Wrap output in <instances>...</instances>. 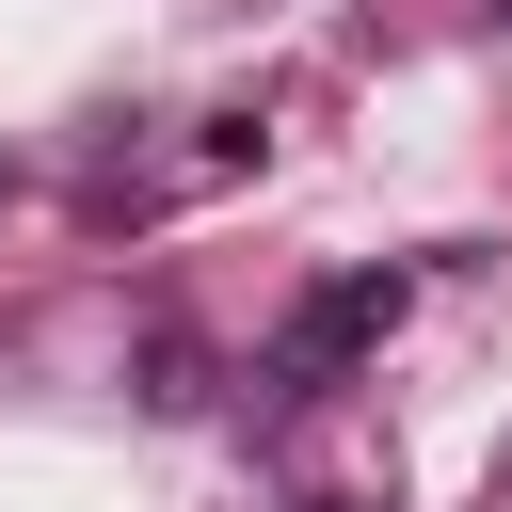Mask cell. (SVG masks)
I'll list each match as a JSON object with an SVG mask.
<instances>
[{"label": "cell", "mask_w": 512, "mask_h": 512, "mask_svg": "<svg viewBox=\"0 0 512 512\" xmlns=\"http://www.w3.org/2000/svg\"><path fill=\"white\" fill-rule=\"evenodd\" d=\"M384 336H400V272H320V288L288 304V336H272V400H320V384H352Z\"/></svg>", "instance_id": "6da1fadb"}, {"label": "cell", "mask_w": 512, "mask_h": 512, "mask_svg": "<svg viewBox=\"0 0 512 512\" xmlns=\"http://www.w3.org/2000/svg\"><path fill=\"white\" fill-rule=\"evenodd\" d=\"M144 400H160V416H192V400H208V352H192V336H160V352H144Z\"/></svg>", "instance_id": "7a4b0ae2"}]
</instances>
